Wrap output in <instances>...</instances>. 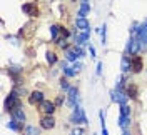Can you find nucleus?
I'll return each instance as SVG.
<instances>
[{
    "mask_svg": "<svg viewBox=\"0 0 147 135\" xmlns=\"http://www.w3.org/2000/svg\"><path fill=\"white\" fill-rule=\"evenodd\" d=\"M40 127L42 128H45V130H50V128H54L55 127V120L52 115H47V117H44L42 120H40Z\"/></svg>",
    "mask_w": 147,
    "mask_h": 135,
    "instance_id": "obj_8",
    "label": "nucleus"
},
{
    "mask_svg": "<svg viewBox=\"0 0 147 135\" xmlns=\"http://www.w3.org/2000/svg\"><path fill=\"white\" fill-rule=\"evenodd\" d=\"M3 107H5L7 112H15L17 108H22V102H20V99H18V95L15 93V92H12L9 97L5 99Z\"/></svg>",
    "mask_w": 147,
    "mask_h": 135,
    "instance_id": "obj_1",
    "label": "nucleus"
},
{
    "mask_svg": "<svg viewBox=\"0 0 147 135\" xmlns=\"http://www.w3.org/2000/svg\"><path fill=\"white\" fill-rule=\"evenodd\" d=\"M74 70H75V72H80V70H82V63L80 62L74 63Z\"/></svg>",
    "mask_w": 147,
    "mask_h": 135,
    "instance_id": "obj_29",
    "label": "nucleus"
},
{
    "mask_svg": "<svg viewBox=\"0 0 147 135\" xmlns=\"http://www.w3.org/2000/svg\"><path fill=\"white\" fill-rule=\"evenodd\" d=\"M89 10H90V3H89V2H80V7H79V17L87 18Z\"/></svg>",
    "mask_w": 147,
    "mask_h": 135,
    "instance_id": "obj_13",
    "label": "nucleus"
},
{
    "mask_svg": "<svg viewBox=\"0 0 147 135\" xmlns=\"http://www.w3.org/2000/svg\"><path fill=\"white\" fill-rule=\"evenodd\" d=\"M9 128H12V130H15V132H18L22 127H20V122L18 120H15V118H12L9 122Z\"/></svg>",
    "mask_w": 147,
    "mask_h": 135,
    "instance_id": "obj_22",
    "label": "nucleus"
},
{
    "mask_svg": "<svg viewBox=\"0 0 147 135\" xmlns=\"http://www.w3.org/2000/svg\"><path fill=\"white\" fill-rule=\"evenodd\" d=\"M82 2H89V0H82Z\"/></svg>",
    "mask_w": 147,
    "mask_h": 135,
    "instance_id": "obj_34",
    "label": "nucleus"
},
{
    "mask_svg": "<svg viewBox=\"0 0 147 135\" xmlns=\"http://www.w3.org/2000/svg\"><path fill=\"white\" fill-rule=\"evenodd\" d=\"M65 58L69 60V62H75L77 58H79V55H77V52H75V48H67L65 50Z\"/></svg>",
    "mask_w": 147,
    "mask_h": 135,
    "instance_id": "obj_18",
    "label": "nucleus"
},
{
    "mask_svg": "<svg viewBox=\"0 0 147 135\" xmlns=\"http://www.w3.org/2000/svg\"><path fill=\"white\" fill-rule=\"evenodd\" d=\"M60 87H62L64 90H67V92L70 90V85H69V82L65 80V79H62V80H60Z\"/></svg>",
    "mask_w": 147,
    "mask_h": 135,
    "instance_id": "obj_27",
    "label": "nucleus"
},
{
    "mask_svg": "<svg viewBox=\"0 0 147 135\" xmlns=\"http://www.w3.org/2000/svg\"><path fill=\"white\" fill-rule=\"evenodd\" d=\"M50 35H52V40L57 44L60 40V25H52L50 27Z\"/></svg>",
    "mask_w": 147,
    "mask_h": 135,
    "instance_id": "obj_16",
    "label": "nucleus"
},
{
    "mask_svg": "<svg viewBox=\"0 0 147 135\" xmlns=\"http://www.w3.org/2000/svg\"><path fill=\"white\" fill-rule=\"evenodd\" d=\"M130 60H132V70L136 73L140 72V70H142V58L134 55V57H130Z\"/></svg>",
    "mask_w": 147,
    "mask_h": 135,
    "instance_id": "obj_14",
    "label": "nucleus"
},
{
    "mask_svg": "<svg viewBox=\"0 0 147 135\" xmlns=\"http://www.w3.org/2000/svg\"><path fill=\"white\" fill-rule=\"evenodd\" d=\"M120 69H122L124 73L129 72V70H132V60H130V57H127V55L122 57V60H120Z\"/></svg>",
    "mask_w": 147,
    "mask_h": 135,
    "instance_id": "obj_12",
    "label": "nucleus"
},
{
    "mask_svg": "<svg viewBox=\"0 0 147 135\" xmlns=\"http://www.w3.org/2000/svg\"><path fill=\"white\" fill-rule=\"evenodd\" d=\"M100 34H102V44H107V25H102L100 27Z\"/></svg>",
    "mask_w": 147,
    "mask_h": 135,
    "instance_id": "obj_25",
    "label": "nucleus"
},
{
    "mask_svg": "<svg viewBox=\"0 0 147 135\" xmlns=\"http://www.w3.org/2000/svg\"><path fill=\"white\" fill-rule=\"evenodd\" d=\"M62 70H64L65 77H74V75H77V72L74 70V67H69L67 63H64V65H62Z\"/></svg>",
    "mask_w": 147,
    "mask_h": 135,
    "instance_id": "obj_20",
    "label": "nucleus"
},
{
    "mask_svg": "<svg viewBox=\"0 0 147 135\" xmlns=\"http://www.w3.org/2000/svg\"><path fill=\"white\" fill-rule=\"evenodd\" d=\"M40 108L45 112L47 115H52L55 112V105H54V102H50V100H44V102L40 103Z\"/></svg>",
    "mask_w": 147,
    "mask_h": 135,
    "instance_id": "obj_9",
    "label": "nucleus"
},
{
    "mask_svg": "<svg viewBox=\"0 0 147 135\" xmlns=\"http://www.w3.org/2000/svg\"><path fill=\"white\" fill-rule=\"evenodd\" d=\"M70 122H72L74 125H79V124L85 125V124H87V117H85V112H84V108L80 107V105L74 107V114L70 115Z\"/></svg>",
    "mask_w": 147,
    "mask_h": 135,
    "instance_id": "obj_2",
    "label": "nucleus"
},
{
    "mask_svg": "<svg viewBox=\"0 0 147 135\" xmlns=\"http://www.w3.org/2000/svg\"><path fill=\"white\" fill-rule=\"evenodd\" d=\"M136 37H137L139 44H140V50H146L147 48V20L139 25L137 32H136Z\"/></svg>",
    "mask_w": 147,
    "mask_h": 135,
    "instance_id": "obj_3",
    "label": "nucleus"
},
{
    "mask_svg": "<svg viewBox=\"0 0 147 135\" xmlns=\"http://www.w3.org/2000/svg\"><path fill=\"white\" fill-rule=\"evenodd\" d=\"M25 135H40V130H38V127L27 125L25 127Z\"/></svg>",
    "mask_w": 147,
    "mask_h": 135,
    "instance_id": "obj_21",
    "label": "nucleus"
},
{
    "mask_svg": "<svg viewBox=\"0 0 147 135\" xmlns=\"http://www.w3.org/2000/svg\"><path fill=\"white\" fill-rule=\"evenodd\" d=\"M95 72H97V75H100V73H102V63L100 62L97 63V70H95Z\"/></svg>",
    "mask_w": 147,
    "mask_h": 135,
    "instance_id": "obj_31",
    "label": "nucleus"
},
{
    "mask_svg": "<svg viewBox=\"0 0 147 135\" xmlns=\"http://www.w3.org/2000/svg\"><path fill=\"white\" fill-rule=\"evenodd\" d=\"M129 124H130V117H125V115H119V122H117V125H119L122 130H127Z\"/></svg>",
    "mask_w": 147,
    "mask_h": 135,
    "instance_id": "obj_19",
    "label": "nucleus"
},
{
    "mask_svg": "<svg viewBox=\"0 0 147 135\" xmlns=\"http://www.w3.org/2000/svg\"><path fill=\"white\" fill-rule=\"evenodd\" d=\"M89 54L92 55V58H95V48H94V45H89Z\"/></svg>",
    "mask_w": 147,
    "mask_h": 135,
    "instance_id": "obj_30",
    "label": "nucleus"
},
{
    "mask_svg": "<svg viewBox=\"0 0 147 135\" xmlns=\"http://www.w3.org/2000/svg\"><path fill=\"white\" fill-rule=\"evenodd\" d=\"M124 135H130V134H129V132H124Z\"/></svg>",
    "mask_w": 147,
    "mask_h": 135,
    "instance_id": "obj_32",
    "label": "nucleus"
},
{
    "mask_svg": "<svg viewBox=\"0 0 147 135\" xmlns=\"http://www.w3.org/2000/svg\"><path fill=\"white\" fill-rule=\"evenodd\" d=\"M127 93H129V97H136V93H137L136 87H129V89H127Z\"/></svg>",
    "mask_w": 147,
    "mask_h": 135,
    "instance_id": "obj_28",
    "label": "nucleus"
},
{
    "mask_svg": "<svg viewBox=\"0 0 147 135\" xmlns=\"http://www.w3.org/2000/svg\"><path fill=\"white\" fill-rule=\"evenodd\" d=\"M12 118H15L20 124H24L25 122V112H24V108H17L15 112H12Z\"/></svg>",
    "mask_w": 147,
    "mask_h": 135,
    "instance_id": "obj_17",
    "label": "nucleus"
},
{
    "mask_svg": "<svg viewBox=\"0 0 147 135\" xmlns=\"http://www.w3.org/2000/svg\"><path fill=\"white\" fill-rule=\"evenodd\" d=\"M75 27L79 32H90V24L87 18H82V17H77L75 18Z\"/></svg>",
    "mask_w": 147,
    "mask_h": 135,
    "instance_id": "obj_7",
    "label": "nucleus"
},
{
    "mask_svg": "<svg viewBox=\"0 0 147 135\" xmlns=\"http://www.w3.org/2000/svg\"><path fill=\"white\" fill-rule=\"evenodd\" d=\"M47 62L50 63V65H54V63H57V55L54 54V52H50V50H49V52H47Z\"/></svg>",
    "mask_w": 147,
    "mask_h": 135,
    "instance_id": "obj_23",
    "label": "nucleus"
},
{
    "mask_svg": "<svg viewBox=\"0 0 147 135\" xmlns=\"http://www.w3.org/2000/svg\"><path fill=\"white\" fill-rule=\"evenodd\" d=\"M22 10L25 12V15H32V17L38 15V10H37L35 3H25V5H22Z\"/></svg>",
    "mask_w": 147,
    "mask_h": 135,
    "instance_id": "obj_10",
    "label": "nucleus"
},
{
    "mask_svg": "<svg viewBox=\"0 0 147 135\" xmlns=\"http://www.w3.org/2000/svg\"><path fill=\"white\" fill-rule=\"evenodd\" d=\"M89 37H90V32H80V34H77L75 44L79 45V47H82V45H87V42H89Z\"/></svg>",
    "mask_w": 147,
    "mask_h": 135,
    "instance_id": "obj_11",
    "label": "nucleus"
},
{
    "mask_svg": "<svg viewBox=\"0 0 147 135\" xmlns=\"http://www.w3.org/2000/svg\"><path fill=\"white\" fill-rule=\"evenodd\" d=\"M139 50H140V44H139L137 37L136 35L130 37L129 42H127V45H125V55H127V57H134Z\"/></svg>",
    "mask_w": 147,
    "mask_h": 135,
    "instance_id": "obj_4",
    "label": "nucleus"
},
{
    "mask_svg": "<svg viewBox=\"0 0 147 135\" xmlns=\"http://www.w3.org/2000/svg\"><path fill=\"white\" fill-rule=\"evenodd\" d=\"M28 100H30V103H42L44 102V93L35 90V92H32V95H30Z\"/></svg>",
    "mask_w": 147,
    "mask_h": 135,
    "instance_id": "obj_15",
    "label": "nucleus"
},
{
    "mask_svg": "<svg viewBox=\"0 0 147 135\" xmlns=\"http://www.w3.org/2000/svg\"><path fill=\"white\" fill-rule=\"evenodd\" d=\"M99 118H100V127H102V135H109V130L105 127V122H104V114H99Z\"/></svg>",
    "mask_w": 147,
    "mask_h": 135,
    "instance_id": "obj_24",
    "label": "nucleus"
},
{
    "mask_svg": "<svg viewBox=\"0 0 147 135\" xmlns=\"http://www.w3.org/2000/svg\"><path fill=\"white\" fill-rule=\"evenodd\" d=\"M70 135H79V134H75V132H72V134H70Z\"/></svg>",
    "mask_w": 147,
    "mask_h": 135,
    "instance_id": "obj_33",
    "label": "nucleus"
},
{
    "mask_svg": "<svg viewBox=\"0 0 147 135\" xmlns=\"http://www.w3.org/2000/svg\"><path fill=\"white\" fill-rule=\"evenodd\" d=\"M110 99L114 100V102H117L119 105H127V100H129V95H125L122 90L119 89H114L110 92Z\"/></svg>",
    "mask_w": 147,
    "mask_h": 135,
    "instance_id": "obj_5",
    "label": "nucleus"
},
{
    "mask_svg": "<svg viewBox=\"0 0 147 135\" xmlns=\"http://www.w3.org/2000/svg\"><path fill=\"white\" fill-rule=\"evenodd\" d=\"M120 115L130 117V107L129 105H120Z\"/></svg>",
    "mask_w": 147,
    "mask_h": 135,
    "instance_id": "obj_26",
    "label": "nucleus"
},
{
    "mask_svg": "<svg viewBox=\"0 0 147 135\" xmlns=\"http://www.w3.org/2000/svg\"><path fill=\"white\" fill-rule=\"evenodd\" d=\"M77 100H79V89L77 87H70V90L67 92V103L70 107H77L79 105Z\"/></svg>",
    "mask_w": 147,
    "mask_h": 135,
    "instance_id": "obj_6",
    "label": "nucleus"
}]
</instances>
